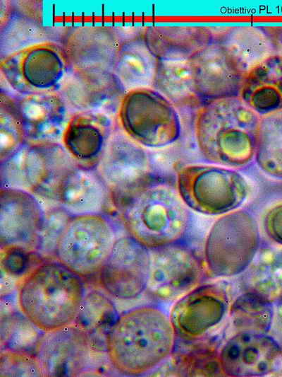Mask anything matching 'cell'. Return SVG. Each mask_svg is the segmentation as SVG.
Returning <instances> with one entry per match:
<instances>
[{"label":"cell","instance_id":"1","mask_svg":"<svg viewBox=\"0 0 282 377\" xmlns=\"http://www.w3.org/2000/svg\"><path fill=\"white\" fill-rule=\"evenodd\" d=\"M176 335L169 315L154 305H144L118 315L105 340L109 360L119 373H147L175 349Z\"/></svg>","mask_w":282,"mask_h":377},{"label":"cell","instance_id":"28","mask_svg":"<svg viewBox=\"0 0 282 377\" xmlns=\"http://www.w3.org/2000/svg\"><path fill=\"white\" fill-rule=\"evenodd\" d=\"M214 41L224 47L249 70L275 53L267 35L257 27L228 28L214 35Z\"/></svg>","mask_w":282,"mask_h":377},{"label":"cell","instance_id":"7","mask_svg":"<svg viewBox=\"0 0 282 377\" xmlns=\"http://www.w3.org/2000/svg\"><path fill=\"white\" fill-rule=\"evenodd\" d=\"M119 127L147 149H160L175 143L182 125L175 105L152 87L128 91L116 114Z\"/></svg>","mask_w":282,"mask_h":377},{"label":"cell","instance_id":"5","mask_svg":"<svg viewBox=\"0 0 282 377\" xmlns=\"http://www.w3.org/2000/svg\"><path fill=\"white\" fill-rule=\"evenodd\" d=\"M176 190L190 210L221 216L245 203L250 185L237 169L216 164H190L178 170Z\"/></svg>","mask_w":282,"mask_h":377},{"label":"cell","instance_id":"19","mask_svg":"<svg viewBox=\"0 0 282 377\" xmlns=\"http://www.w3.org/2000/svg\"><path fill=\"white\" fill-rule=\"evenodd\" d=\"M4 93L20 124L26 143L61 142L70 115L58 91L27 95Z\"/></svg>","mask_w":282,"mask_h":377},{"label":"cell","instance_id":"6","mask_svg":"<svg viewBox=\"0 0 282 377\" xmlns=\"http://www.w3.org/2000/svg\"><path fill=\"white\" fill-rule=\"evenodd\" d=\"M261 246L259 224L250 211L239 208L220 216L205 239L204 262L207 272L217 278L243 273Z\"/></svg>","mask_w":282,"mask_h":377},{"label":"cell","instance_id":"35","mask_svg":"<svg viewBox=\"0 0 282 377\" xmlns=\"http://www.w3.org/2000/svg\"><path fill=\"white\" fill-rule=\"evenodd\" d=\"M49 206V208L45 209L44 221L37 251L44 254L54 252L55 254L59 238L73 216L57 205Z\"/></svg>","mask_w":282,"mask_h":377},{"label":"cell","instance_id":"13","mask_svg":"<svg viewBox=\"0 0 282 377\" xmlns=\"http://www.w3.org/2000/svg\"><path fill=\"white\" fill-rule=\"evenodd\" d=\"M195 93L202 105L238 97L249 69L222 45L213 42L188 59Z\"/></svg>","mask_w":282,"mask_h":377},{"label":"cell","instance_id":"33","mask_svg":"<svg viewBox=\"0 0 282 377\" xmlns=\"http://www.w3.org/2000/svg\"><path fill=\"white\" fill-rule=\"evenodd\" d=\"M175 359V365L181 374L188 376L212 375L221 370L219 354L208 346H196Z\"/></svg>","mask_w":282,"mask_h":377},{"label":"cell","instance_id":"8","mask_svg":"<svg viewBox=\"0 0 282 377\" xmlns=\"http://www.w3.org/2000/svg\"><path fill=\"white\" fill-rule=\"evenodd\" d=\"M77 165L61 142L25 143L1 163V187L26 190L48 203L63 176Z\"/></svg>","mask_w":282,"mask_h":377},{"label":"cell","instance_id":"37","mask_svg":"<svg viewBox=\"0 0 282 377\" xmlns=\"http://www.w3.org/2000/svg\"><path fill=\"white\" fill-rule=\"evenodd\" d=\"M263 227L269 238L282 247V202L273 204L266 211Z\"/></svg>","mask_w":282,"mask_h":377},{"label":"cell","instance_id":"27","mask_svg":"<svg viewBox=\"0 0 282 377\" xmlns=\"http://www.w3.org/2000/svg\"><path fill=\"white\" fill-rule=\"evenodd\" d=\"M157 64V59L148 50L141 33L125 37L114 72L127 91L152 87Z\"/></svg>","mask_w":282,"mask_h":377},{"label":"cell","instance_id":"14","mask_svg":"<svg viewBox=\"0 0 282 377\" xmlns=\"http://www.w3.org/2000/svg\"><path fill=\"white\" fill-rule=\"evenodd\" d=\"M229 309L223 283L200 284L176 301L169 317L176 337L199 340L221 323Z\"/></svg>","mask_w":282,"mask_h":377},{"label":"cell","instance_id":"32","mask_svg":"<svg viewBox=\"0 0 282 377\" xmlns=\"http://www.w3.org/2000/svg\"><path fill=\"white\" fill-rule=\"evenodd\" d=\"M0 134L1 163L13 156L26 143L20 124L6 94L2 91L0 104Z\"/></svg>","mask_w":282,"mask_h":377},{"label":"cell","instance_id":"10","mask_svg":"<svg viewBox=\"0 0 282 377\" xmlns=\"http://www.w3.org/2000/svg\"><path fill=\"white\" fill-rule=\"evenodd\" d=\"M147 149L135 142L118 125L95 168L118 209L138 191L159 178Z\"/></svg>","mask_w":282,"mask_h":377},{"label":"cell","instance_id":"39","mask_svg":"<svg viewBox=\"0 0 282 377\" xmlns=\"http://www.w3.org/2000/svg\"><path fill=\"white\" fill-rule=\"evenodd\" d=\"M263 30L271 42L274 52L282 55V27H264Z\"/></svg>","mask_w":282,"mask_h":377},{"label":"cell","instance_id":"21","mask_svg":"<svg viewBox=\"0 0 282 377\" xmlns=\"http://www.w3.org/2000/svg\"><path fill=\"white\" fill-rule=\"evenodd\" d=\"M116 126L114 116L104 112H73L61 143L80 166L95 169Z\"/></svg>","mask_w":282,"mask_h":377},{"label":"cell","instance_id":"12","mask_svg":"<svg viewBox=\"0 0 282 377\" xmlns=\"http://www.w3.org/2000/svg\"><path fill=\"white\" fill-rule=\"evenodd\" d=\"M150 271L147 290L154 299L170 303L200 285L204 262L182 242L149 249Z\"/></svg>","mask_w":282,"mask_h":377},{"label":"cell","instance_id":"11","mask_svg":"<svg viewBox=\"0 0 282 377\" xmlns=\"http://www.w3.org/2000/svg\"><path fill=\"white\" fill-rule=\"evenodd\" d=\"M1 74L20 95L58 91L68 72L59 42L46 41L21 49L1 59Z\"/></svg>","mask_w":282,"mask_h":377},{"label":"cell","instance_id":"20","mask_svg":"<svg viewBox=\"0 0 282 377\" xmlns=\"http://www.w3.org/2000/svg\"><path fill=\"white\" fill-rule=\"evenodd\" d=\"M128 91L114 71H68L58 92L70 111L117 114Z\"/></svg>","mask_w":282,"mask_h":377},{"label":"cell","instance_id":"30","mask_svg":"<svg viewBox=\"0 0 282 377\" xmlns=\"http://www.w3.org/2000/svg\"><path fill=\"white\" fill-rule=\"evenodd\" d=\"M255 161L265 175L282 180V109L261 116Z\"/></svg>","mask_w":282,"mask_h":377},{"label":"cell","instance_id":"25","mask_svg":"<svg viewBox=\"0 0 282 377\" xmlns=\"http://www.w3.org/2000/svg\"><path fill=\"white\" fill-rule=\"evenodd\" d=\"M239 97L260 116L282 109V55L271 54L250 68Z\"/></svg>","mask_w":282,"mask_h":377},{"label":"cell","instance_id":"29","mask_svg":"<svg viewBox=\"0 0 282 377\" xmlns=\"http://www.w3.org/2000/svg\"><path fill=\"white\" fill-rule=\"evenodd\" d=\"M152 88L163 94L174 105L202 104L194 91L188 59L157 60Z\"/></svg>","mask_w":282,"mask_h":377},{"label":"cell","instance_id":"24","mask_svg":"<svg viewBox=\"0 0 282 377\" xmlns=\"http://www.w3.org/2000/svg\"><path fill=\"white\" fill-rule=\"evenodd\" d=\"M1 13V59L25 47L51 41L42 25L39 1H6Z\"/></svg>","mask_w":282,"mask_h":377},{"label":"cell","instance_id":"15","mask_svg":"<svg viewBox=\"0 0 282 377\" xmlns=\"http://www.w3.org/2000/svg\"><path fill=\"white\" fill-rule=\"evenodd\" d=\"M126 36L123 30L112 26L68 28L59 42L68 71H114L121 45Z\"/></svg>","mask_w":282,"mask_h":377},{"label":"cell","instance_id":"16","mask_svg":"<svg viewBox=\"0 0 282 377\" xmlns=\"http://www.w3.org/2000/svg\"><path fill=\"white\" fill-rule=\"evenodd\" d=\"M149 271V249L130 236H124L117 238L99 272V283L114 298L130 300L147 290Z\"/></svg>","mask_w":282,"mask_h":377},{"label":"cell","instance_id":"23","mask_svg":"<svg viewBox=\"0 0 282 377\" xmlns=\"http://www.w3.org/2000/svg\"><path fill=\"white\" fill-rule=\"evenodd\" d=\"M142 36L157 60L183 61L210 45L214 34L204 26L154 25L146 27Z\"/></svg>","mask_w":282,"mask_h":377},{"label":"cell","instance_id":"3","mask_svg":"<svg viewBox=\"0 0 282 377\" xmlns=\"http://www.w3.org/2000/svg\"><path fill=\"white\" fill-rule=\"evenodd\" d=\"M85 297L81 277L58 260L35 265L25 274L17 291L21 313L45 333L73 325Z\"/></svg>","mask_w":282,"mask_h":377},{"label":"cell","instance_id":"36","mask_svg":"<svg viewBox=\"0 0 282 377\" xmlns=\"http://www.w3.org/2000/svg\"><path fill=\"white\" fill-rule=\"evenodd\" d=\"M33 252L16 247L1 248V267L5 272L18 274L27 267Z\"/></svg>","mask_w":282,"mask_h":377},{"label":"cell","instance_id":"9","mask_svg":"<svg viewBox=\"0 0 282 377\" xmlns=\"http://www.w3.org/2000/svg\"><path fill=\"white\" fill-rule=\"evenodd\" d=\"M112 220L104 213L73 216L56 243L55 256L81 277L99 273L117 240Z\"/></svg>","mask_w":282,"mask_h":377},{"label":"cell","instance_id":"26","mask_svg":"<svg viewBox=\"0 0 282 377\" xmlns=\"http://www.w3.org/2000/svg\"><path fill=\"white\" fill-rule=\"evenodd\" d=\"M238 279L241 292L255 294L274 304L282 296V247L260 246Z\"/></svg>","mask_w":282,"mask_h":377},{"label":"cell","instance_id":"38","mask_svg":"<svg viewBox=\"0 0 282 377\" xmlns=\"http://www.w3.org/2000/svg\"><path fill=\"white\" fill-rule=\"evenodd\" d=\"M274 312L271 330L273 337L282 347V296L274 304Z\"/></svg>","mask_w":282,"mask_h":377},{"label":"cell","instance_id":"31","mask_svg":"<svg viewBox=\"0 0 282 377\" xmlns=\"http://www.w3.org/2000/svg\"><path fill=\"white\" fill-rule=\"evenodd\" d=\"M231 325L235 332L266 334L271 328L274 303L248 292H241L228 309Z\"/></svg>","mask_w":282,"mask_h":377},{"label":"cell","instance_id":"34","mask_svg":"<svg viewBox=\"0 0 282 377\" xmlns=\"http://www.w3.org/2000/svg\"><path fill=\"white\" fill-rule=\"evenodd\" d=\"M97 301V293H92L85 297L78 317L75 322H80L83 328L98 327L104 325L108 320L114 321L116 316H114V308L108 300L99 295ZM111 325V323L107 322Z\"/></svg>","mask_w":282,"mask_h":377},{"label":"cell","instance_id":"18","mask_svg":"<svg viewBox=\"0 0 282 377\" xmlns=\"http://www.w3.org/2000/svg\"><path fill=\"white\" fill-rule=\"evenodd\" d=\"M219 359L227 376H264L282 371V347L266 334L235 333L222 346Z\"/></svg>","mask_w":282,"mask_h":377},{"label":"cell","instance_id":"4","mask_svg":"<svg viewBox=\"0 0 282 377\" xmlns=\"http://www.w3.org/2000/svg\"><path fill=\"white\" fill-rule=\"evenodd\" d=\"M118 211L128 235L148 249L182 242L192 221L190 210L176 188L159 178Z\"/></svg>","mask_w":282,"mask_h":377},{"label":"cell","instance_id":"17","mask_svg":"<svg viewBox=\"0 0 282 377\" xmlns=\"http://www.w3.org/2000/svg\"><path fill=\"white\" fill-rule=\"evenodd\" d=\"M0 206L1 247L37 252L45 216L42 202L26 190L1 187Z\"/></svg>","mask_w":282,"mask_h":377},{"label":"cell","instance_id":"2","mask_svg":"<svg viewBox=\"0 0 282 377\" xmlns=\"http://www.w3.org/2000/svg\"><path fill=\"white\" fill-rule=\"evenodd\" d=\"M260 117L239 96L206 103L195 124L201 155L212 164L237 170L249 166L255 161Z\"/></svg>","mask_w":282,"mask_h":377},{"label":"cell","instance_id":"22","mask_svg":"<svg viewBox=\"0 0 282 377\" xmlns=\"http://www.w3.org/2000/svg\"><path fill=\"white\" fill-rule=\"evenodd\" d=\"M109 202V190L96 169L80 165L66 174L54 199L72 216L103 213Z\"/></svg>","mask_w":282,"mask_h":377}]
</instances>
